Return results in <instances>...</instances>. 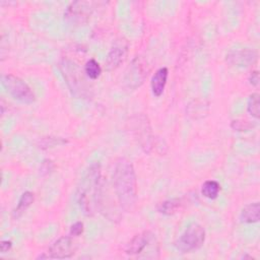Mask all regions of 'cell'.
<instances>
[{
    "label": "cell",
    "instance_id": "cell-1",
    "mask_svg": "<svg viewBox=\"0 0 260 260\" xmlns=\"http://www.w3.org/2000/svg\"><path fill=\"white\" fill-rule=\"evenodd\" d=\"M116 196L124 210H130L137 199V180L134 167L127 158H119L113 173Z\"/></svg>",
    "mask_w": 260,
    "mask_h": 260
},
{
    "label": "cell",
    "instance_id": "cell-2",
    "mask_svg": "<svg viewBox=\"0 0 260 260\" xmlns=\"http://www.w3.org/2000/svg\"><path fill=\"white\" fill-rule=\"evenodd\" d=\"M101 196V165L92 164L82 179L77 192V201L86 215H92Z\"/></svg>",
    "mask_w": 260,
    "mask_h": 260
},
{
    "label": "cell",
    "instance_id": "cell-3",
    "mask_svg": "<svg viewBox=\"0 0 260 260\" xmlns=\"http://www.w3.org/2000/svg\"><path fill=\"white\" fill-rule=\"evenodd\" d=\"M60 70L73 95L79 99H87L91 96V88L86 82L78 64L72 60L63 59L60 63Z\"/></svg>",
    "mask_w": 260,
    "mask_h": 260
},
{
    "label": "cell",
    "instance_id": "cell-4",
    "mask_svg": "<svg viewBox=\"0 0 260 260\" xmlns=\"http://www.w3.org/2000/svg\"><path fill=\"white\" fill-rule=\"evenodd\" d=\"M1 83L6 92L14 100L29 105L35 103L36 95L31 88L21 78L13 74H4L1 77Z\"/></svg>",
    "mask_w": 260,
    "mask_h": 260
},
{
    "label": "cell",
    "instance_id": "cell-5",
    "mask_svg": "<svg viewBox=\"0 0 260 260\" xmlns=\"http://www.w3.org/2000/svg\"><path fill=\"white\" fill-rule=\"evenodd\" d=\"M205 241V230L199 223H191L175 242V247L181 253H191L198 250Z\"/></svg>",
    "mask_w": 260,
    "mask_h": 260
},
{
    "label": "cell",
    "instance_id": "cell-6",
    "mask_svg": "<svg viewBox=\"0 0 260 260\" xmlns=\"http://www.w3.org/2000/svg\"><path fill=\"white\" fill-rule=\"evenodd\" d=\"M132 121L135 136L145 152H151L152 150H154V148L159 147L157 144V140L151 131L150 123L145 115H136L132 118Z\"/></svg>",
    "mask_w": 260,
    "mask_h": 260
},
{
    "label": "cell",
    "instance_id": "cell-7",
    "mask_svg": "<svg viewBox=\"0 0 260 260\" xmlns=\"http://www.w3.org/2000/svg\"><path fill=\"white\" fill-rule=\"evenodd\" d=\"M147 72L148 68L146 61L141 56L135 57L125 71L123 77L124 86L129 90L136 89L144 82L147 77Z\"/></svg>",
    "mask_w": 260,
    "mask_h": 260
},
{
    "label": "cell",
    "instance_id": "cell-8",
    "mask_svg": "<svg viewBox=\"0 0 260 260\" xmlns=\"http://www.w3.org/2000/svg\"><path fill=\"white\" fill-rule=\"evenodd\" d=\"M92 11L91 3L87 1H74L68 5L64 12V20L68 24L81 25L87 22Z\"/></svg>",
    "mask_w": 260,
    "mask_h": 260
},
{
    "label": "cell",
    "instance_id": "cell-9",
    "mask_svg": "<svg viewBox=\"0 0 260 260\" xmlns=\"http://www.w3.org/2000/svg\"><path fill=\"white\" fill-rule=\"evenodd\" d=\"M128 50H129L128 41L125 38L117 39L108 53V56L105 62L106 70L113 71V70H116L118 67H120V65L123 64L127 58Z\"/></svg>",
    "mask_w": 260,
    "mask_h": 260
},
{
    "label": "cell",
    "instance_id": "cell-10",
    "mask_svg": "<svg viewBox=\"0 0 260 260\" xmlns=\"http://www.w3.org/2000/svg\"><path fill=\"white\" fill-rule=\"evenodd\" d=\"M72 238L73 237L69 235L63 236L56 240L48 250L49 257L55 259H65L73 256L76 250V246Z\"/></svg>",
    "mask_w": 260,
    "mask_h": 260
},
{
    "label": "cell",
    "instance_id": "cell-11",
    "mask_svg": "<svg viewBox=\"0 0 260 260\" xmlns=\"http://www.w3.org/2000/svg\"><path fill=\"white\" fill-rule=\"evenodd\" d=\"M153 244H156L155 235L150 231H143L130 240L125 248V252L128 255H138Z\"/></svg>",
    "mask_w": 260,
    "mask_h": 260
},
{
    "label": "cell",
    "instance_id": "cell-12",
    "mask_svg": "<svg viewBox=\"0 0 260 260\" xmlns=\"http://www.w3.org/2000/svg\"><path fill=\"white\" fill-rule=\"evenodd\" d=\"M258 54L255 50L244 48L233 50L226 54V62L238 67H247L257 61Z\"/></svg>",
    "mask_w": 260,
    "mask_h": 260
},
{
    "label": "cell",
    "instance_id": "cell-13",
    "mask_svg": "<svg viewBox=\"0 0 260 260\" xmlns=\"http://www.w3.org/2000/svg\"><path fill=\"white\" fill-rule=\"evenodd\" d=\"M169 70L167 67H161L157 69L151 77L150 80V87L152 94L154 96H160L165 90L167 80H168Z\"/></svg>",
    "mask_w": 260,
    "mask_h": 260
},
{
    "label": "cell",
    "instance_id": "cell-14",
    "mask_svg": "<svg viewBox=\"0 0 260 260\" xmlns=\"http://www.w3.org/2000/svg\"><path fill=\"white\" fill-rule=\"evenodd\" d=\"M185 202L182 198H171L159 203L157 210L159 213L165 215H173L181 211L184 208Z\"/></svg>",
    "mask_w": 260,
    "mask_h": 260
},
{
    "label": "cell",
    "instance_id": "cell-15",
    "mask_svg": "<svg viewBox=\"0 0 260 260\" xmlns=\"http://www.w3.org/2000/svg\"><path fill=\"white\" fill-rule=\"evenodd\" d=\"M240 219L245 223H255L260 219V204L258 202L246 205L240 214Z\"/></svg>",
    "mask_w": 260,
    "mask_h": 260
},
{
    "label": "cell",
    "instance_id": "cell-16",
    "mask_svg": "<svg viewBox=\"0 0 260 260\" xmlns=\"http://www.w3.org/2000/svg\"><path fill=\"white\" fill-rule=\"evenodd\" d=\"M34 200H35V196L32 192L25 191L24 193H22L16 207L13 209L12 217L15 219L20 217L25 212V210L32 204Z\"/></svg>",
    "mask_w": 260,
    "mask_h": 260
},
{
    "label": "cell",
    "instance_id": "cell-17",
    "mask_svg": "<svg viewBox=\"0 0 260 260\" xmlns=\"http://www.w3.org/2000/svg\"><path fill=\"white\" fill-rule=\"evenodd\" d=\"M220 191V185L214 180L205 181L201 188V194L207 199H215Z\"/></svg>",
    "mask_w": 260,
    "mask_h": 260
},
{
    "label": "cell",
    "instance_id": "cell-18",
    "mask_svg": "<svg viewBox=\"0 0 260 260\" xmlns=\"http://www.w3.org/2000/svg\"><path fill=\"white\" fill-rule=\"evenodd\" d=\"M248 113L255 119H259L260 117V95L258 92H254L250 94L247 103Z\"/></svg>",
    "mask_w": 260,
    "mask_h": 260
},
{
    "label": "cell",
    "instance_id": "cell-19",
    "mask_svg": "<svg viewBox=\"0 0 260 260\" xmlns=\"http://www.w3.org/2000/svg\"><path fill=\"white\" fill-rule=\"evenodd\" d=\"M84 73L89 79H96L102 73V68L100 64L94 59H89L84 65Z\"/></svg>",
    "mask_w": 260,
    "mask_h": 260
},
{
    "label": "cell",
    "instance_id": "cell-20",
    "mask_svg": "<svg viewBox=\"0 0 260 260\" xmlns=\"http://www.w3.org/2000/svg\"><path fill=\"white\" fill-rule=\"evenodd\" d=\"M68 141L64 138L61 137H53V136H49V137H44L40 140L39 142V146L42 149H48L51 147H55L58 145H62L67 143Z\"/></svg>",
    "mask_w": 260,
    "mask_h": 260
},
{
    "label": "cell",
    "instance_id": "cell-21",
    "mask_svg": "<svg viewBox=\"0 0 260 260\" xmlns=\"http://www.w3.org/2000/svg\"><path fill=\"white\" fill-rule=\"evenodd\" d=\"M231 127L235 131H248L254 127V124L247 120H233L231 123Z\"/></svg>",
    "mask_w": 260,
    "mask_h": 260
},
{
    "label": "cell",
    "instance_id": "cell-22",
    "mask_svg": "<svg viewBox=\"0 0 260 260\" xmlns=\"http://www.w3.org/2000/svg\"><path fill=\"white\" fill-rule=\"evenodd\" d=\"M55 169V164L51 159H44L41 167H40V174L42 176H47L51 174Z\"/></svg>",
    "mask_w": 260,
    "mask_h": 260
},
{
    "label": "cell",
    "instance_id": "cell-23",
    "mask_svg": "<svg viewBox=\"0 0 260 260\" xmlns=\"http://www.w3.org/2000/svg\"><path fill=\"white\" fill-rule=\"evenodd\" d=\"M194 104H195V107L189 105V107H188V113H189V115L194 114L193 118H197V115H201V114L205 113V111H204L205 106L202 105V104L198 105L197 102H194Z\"/></svg>",
    "mask_w": 260,
    "mask_h": 260
},
{
    "label": "cell",
    "instance_id": "cell-24",
    "mask_svg": "<svg viewBox=\"0 0 260 260\" xmlns=\"http://www.w3.org/2000/svg\"><path fill=\"white\" fill-rule=\"evenodd\" d=\"M83 233V222L82 221H76L73 223L70 228L69 235L71 237H79Z\"/></svg>",
    "mask_w": 260,
    "mask_h": 260
},
{
    "label": "cell",
    "instance_id": "cell-25",
    "mask_svg": "<svg viewBox=\"0 0 260 260\" xmlns=\"http://www.w3.org/2000/svg\"><path fill=\"white\" fill-rule=\"evenodd\" d=\"M259 81H260V77H259V72L257 70L251 72L250 76H249V82L250 84H252L253 86H258L259 85Z\"/></svg>",
    "mask_w": 260,
    "mask_h": 260
},
{
    "label": "cell",
    "instance_id": "cell-26",
    "mask_svg": "<svg viewBox=\"0 0 260 260\" xmlns=\"http://www.w3.org/2000/svg\"><path fill=\"white\" fill-rule=\"evenodd\" d=\"M12 247V242L11 241H8V240H3L1 241L0 243V250H1V253H6L8 252Z\"/></svg>",
    "mask_w": 260,
    "mask_h": 260
}]
</instances>
